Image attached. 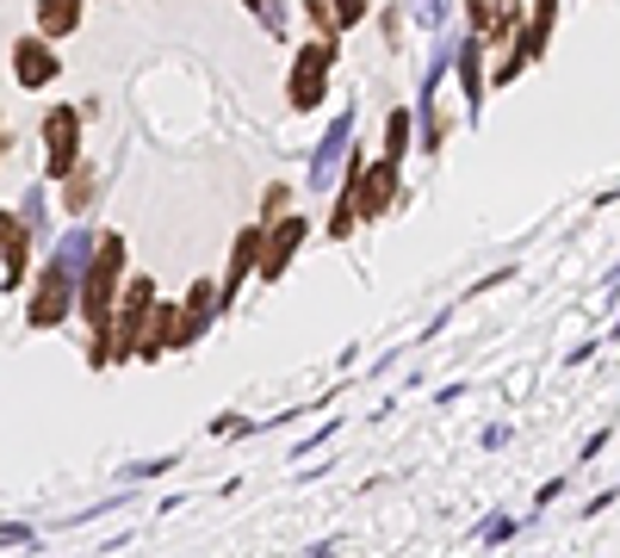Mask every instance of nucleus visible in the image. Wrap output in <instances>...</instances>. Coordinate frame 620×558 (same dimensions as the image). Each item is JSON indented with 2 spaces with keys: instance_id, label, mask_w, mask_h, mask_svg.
<instances>
[{
  "instance_id": "nucleus-4",
  "label": "nucleus",
  "mask_w": 620,
  "mask_h": 558,
  "mask_svg": "<svg viewBox=\"0 0 620 558\" xmlns=\"http://www.w3.org/2000/svg\"><path fill=\"white\" fill-rule=\"evenodd\" d=\"M69 310H75V267H62L56 255H50V267L38 273V286H31L25 323H31V329H56Z\"/></svg>"
},
{
  "instance_id": "nucleus-10",
  "label": "nucleus",
  "mask_w": 620,
  "mask_h": 558,
  "mask_svg": "<svg viewBox=\"0 0 620 558\" xmlns=\"http://www.w3.org/2000/svg\"><path fill=\"white\" fill-rule=\"evenodd\" d=\"M261 267V230H242L236 236V248H230V273H224V286H217V310L224 304H236V292H242V279Z\"/></svg>"
},
{
  "instance_id": "nucleus-2",
  "label": "nucleus",
  "mask_w": 620,
  "mask_h": 558,
  "mask_svg": "<svg viewBox=\"0 0 620 558\" xmlns=\"http://www.w3.org/2000/svg\"><path fill=\"white\" fill-rule=\"evenodd\" d=\"M149 304H155V279L149 273H137L131 286H124V298L112 304V360H137V341H143V329H149Z\"/></svg>"
},
{
  "instance_id": "nucleus-13",
  "label": "nucleus",
  "mask_w": 620,
  "mask_h": 558,
  "mask_svg": "<svg viewBox=\"0 0 620 558\" xmlns=\"http://www.w3.org/2000/svg\"><path fill=\"white\" fill-rule=\"evenodd\" d=\"M459 81H465V100L478 106V100H484V38L459 44Z\"/></svg>"
},
{
  "instance_id": "nucleus-7",
  "label": "nucleus",
  "mask_w": 620,
  "mask_h": 558,
  "mask_svg": "<svg viewBox=\"0 0 620 558\" xmlns=\"http://www.w3.org/2000/svg\"><path fill=\"white\" fill-rule=\"evenodd\" d=\"M44 162H50V180H62V174L81 162V112L75 106H50V118H44Z\"/></svg>"
},
{
  "instance_id": "nucleus-22",
  "label": "nucleus",
  "mask_w": 620,
  "mask_h": 558,
  "mask_svg": "<svg viewBox=\"0 0 620 558\" xmlns=\"http://www.w3.org/2000/svg\"><path fill=\"white\" fill-rule=\"evenodd\" d=\"M242 7H267V0H242Z\"/></svg>"
},
{
  "instance_id": "nucleus-5",
  "label": "nucleus",
  "mask_w": 620,
  "mask_h": 558,
  "mask_svg": "<svg viewBox=\"0 0 620 558\" xmlns=\"http://www.w3.org/2000/svg\"><path fill=\"white\" fill-rule=\"evenodd\" d=\"M397 155H385V162H372V168H360V162H348V193H354V211L360 217H385L391 205H397Z\"/></svg>"
},
{
  "instance_id": "nucleus-17",
  "label": "nucleus",
  "mask_w": 620,
  "mask_h": 558,
  "mask_svg": "<svg viewBox=\"0 0 620 558\" xmlns=\"http://www.w3.org/2000/svg\"><path fill=\"white\" fill-rule=\"evenodd\" d=\"M465 7H472V31L490 38V31H496V7H490V0H465Z\"/></svg>"
},
{
  "instance_id": "nucleus-20",
  "label": "nucleus",
  "mask_w": 620,
  "mask_h": 558,
  "mask_svg": "<svg viewBox=\"0 0 620 558\" xmlns=\"http://www.w3.org/2000/svg\"><path fill=\"white\" fill-rule=\"evenodd\" d=\"M286 205H292V193H286V186H267V217H279Z\"/></svg>"
},
{
  "instance_id": "nucleus-14",
  "label": "nucleus",
  "mask_w": 620,
  "mask_h": 558,
  "mask_svg": "<svg viewBox=\"0 0 620 558\" xmlns=\"http://www.w3.org/2000/svg\"><path fill=\"white\" fill-rule=\"evenodd\" d=\"M25 261H31V236L19 230L13 242H7V267H0V286H19V279H25Z\"/></svg>"
},
{
  "instance_id": "nucleus-11",
  "label": "nucleus",
  "mask_w": 620,
  "mask_h": 558,
  "mask_svg": "<svg viewBox=\"0 0 620 558\" xmlns=\"http://www.w3.org/2000/svg\"><path fill=\"white\" fill-rule=\"evenodd\" d=\"M348 137H354V112L329 124L323 149H317V168H310V180H317V186H329V180H335V162H341V149H348Z\"/></svg>"
},
{
  "instance_id": "nucleus-21",
  "label": "nucleus",
  "mask_w": 620,
  "mask_h": 558,
  "mask_svg": "<svg viewBox=\"0 0 620 558\" xmlns=\"http://www.w3.org/2000/svg\"><path fill=\"white\" fill-rule=\"evenodd\" d=\"M0 155H7V131H0Z\"/></svg>"
},
{
  "instance_id": "nucleus-15",
  "label": "nucleus",
  "mask_w": 620,
  "mask_h": 558,
  "mask_svg": "<svg viewBox=\"0 0 620 558\" xmlns=\"http://www.w3.org/2000/svg\"><path fill=\"white\" fill-rule=\"evenodd\" d=\"M354 224H360V211H354V193L341 186V199H335V217H329V236H335V242H348V236H354Z\"/></svg>"
},
{
  "instance_id": "nucleus-18",
  "label": "nucleus",
  "mask_w": 620,
  "mask_h": 558,
  "mask_svg": "<svg viewBox=\"0 0 620 558\" xmlns=\"http://www.w3.org/2000/svg\"><path fill=\"white\" fill-rule=\"evenodd\" d=\"M366 7H372V0H335V19H341V25H360Z\"/></svg>"
},
{
  "instance_id": "nucleus-9",
  "label": "nucleus",
  "mask_w": 620,
  "mask_h": 558,
  "mask_svg": "<svg viewBox=\"0 0 620 558\" xmlns=\"http://www.w3.org/2000/svg\"><path fill=\"white\" fill-rule=\"evenodd\" d=\"M56 69H62V62H56V50H50L44 31H38V38H19V44H13V81H19V87H31V93L50 87V81H56Z\"/></svg>"
},
{
  "instance_id": "nucleus-6",
  "label": "nucleus",
  "mask_w": 620,
  "mask_h": 558,
  "mask_svg": "<svg viewBox=\"0 0 620 558\" xmlns=\"http://www.w3.org/2000/svg\"><path fill=\"white\" fill-rule=\"evenodd\" d=\"M211 317H217V286H211V279H193V286H186V298L174 304L168 348H193V341L211 329Z\"/></svg>"
},
{
  "instance_id": "nucleus-1",
  "label": "nucleus",
  "mask_w": 620,
  "mask_h": 558,
  "mask_svg": "<svg viewBox=\"0 0 620 558\" xmlns=\"http://www.w3.org/2000/svg\"><path fill=\"white\" fill-rule=\"evenodd\" d=\"M118 273H124V236L106 230L93 242L87 279H81V317L93 323V366H112V304H118Z\"/></svg>"
},
{
  "instance_id": "nucleus-19",
  "label": "nucleus",
  "mask_w": 620,
  "mask_h": 558,
  "mask_svg": "<svg viewBox=\"0 0 620 558\" xmlns=\"http://www.w3.org/2000/svg\"><path fill=\"white\" fill-rule=\"evenodd\" d=\"M19 230H25V224H19V217L13 211H0V255H7V242H13V236Z\"/></svg>"
},
{
  "instance_id": "nucleus-3",
  "label": "nucleus",
  "mask_w": 620,
  "mask_h": 558,
  "mask_svg": "<svg viewBox=\"0 0 620 558\" xmlns=\"http://www.w3.org/2000/svg\"><path fill=\"white\" fill-rule=\"evenodd\" d=\"M329 69H335V38L304 44L292 62V75H286V100H292L298 112H317L323 106V87H329Z\"/></svg>"
},
{
  "instance_id": "nucleus-16",
  "label": "nucleus",
  "mask_w": 620,
  "mask_h": 558,
  "mask_svg": "<svg viewBox=\"0 0 620 558\" xmlns=\"http://www.w3.org/2000/svg\"><path fill=\"white\" fill-rule=\"evenodd\" d=\"M403 149H410V106H397L385 118V155H397V162H403Z\"/></svg>"
},
{
  "instance_id": "nucleus-12",
  "label": "nucleus",
  "mask_w": 620,
  "mask_h": 558,
  "mask_svg": "<svg viewBox=\"0 0 620 558\" xmlns=\"http://www.w3.org/2000/svg\"><path fill=\"white\" fill-rule=\"evenodd\" d=\"M75 25H81V0H38V31H44L50 44L69 38Z\"/></svg>"
},
{
  "instance_id": "nucleus-8",
  "label": "nucleus",
  "mask_w": 620,
  "mask_h": 558,
  "mask_svg": "<svg viewBox=\"0 0 620 558\" xmlns=\"http://www.w3.org/2000/svg\"><path fill=\"white\" fill-rule=\"evenodd\" d=\"M304 230H310L304 211H279L273 230L261 236V267H255V273H261V279H279V273H286V267H292V255L304 248Z\"/></svg>"
}]
</instances>
